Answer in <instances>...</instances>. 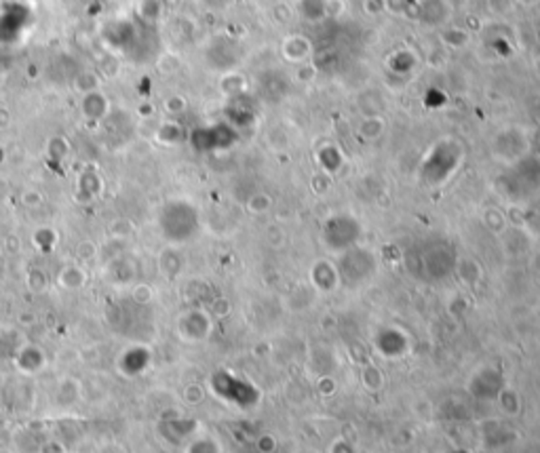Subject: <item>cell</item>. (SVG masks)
Returning a JSON list of instances; mask_svg holds the SVG:
<instances>
[{
    "label": "cell",
    "instance_id": "2",
    "mask_svg": "<svg viewBox=\"0 0 540 453\" xmlns=\"http://www.w3.org/2000/svg\"><path fill=\"white\" fill-rule=\"evenodd\" d=\"M86 282V274L78 268V265H68L61 274H59V284L65 289H78Z\"/></svg>",
    "mask_w": 540,
    "mask_h": 453
},
{
    "label": "cell",
    "instance_id": "3",
    "mask_svg": "<svg viewBox=\"0 0 540 453\" xmlns=\"http://www.w3.org/2000/svg\"><path fill=\"white\" fill-rule=\"evenodd\" d=\"M0 453H11L8 449H0Z\"/></svg>",
    "mask_w": 540,
    "mask_h": 453
},
{
    "label": "cell",
    "instance_id": "1",
    "mask_svg": "<svg viewBox=\"0 0 540 453\" xmlns=\"http://www.w3.org/2000/svg\"><path fill=\"white\" fill-rule=\"evenodd\" d=\"M17 365L25 373H36L44 367V354L38 346H25L17 356Z\"/></svg>",
    "mask_w": 540,
    "mask_h": 453
}]
</instances>
